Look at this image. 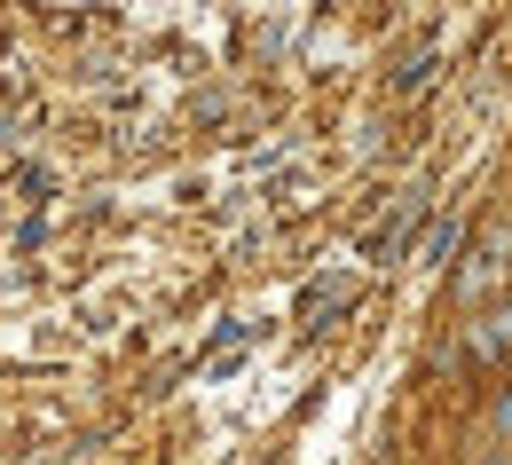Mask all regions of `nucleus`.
I'll use <instances>...</instances> for the list:
<instances>
[{
  "label": "nucleus",
  "mask_w": 512,
  "mask_h": 465,
  "mask_svg": "<svg viewBox=\"0 0 512 465\" xmlns=\"http://www.w3.org/2000/svg\"><path fill=\"white\" fill-rule=\"evenodd\" d=\"M465 347H473V355H489V363H497V355H512V308H489V316L465 332Z\"/></svg>",
  "instance_id": "1"
},
{
  "label": "nucleus",
  "mask_w": 512,
  "mask_h": 465,
  "mask_svg": "<svg viewBox=\"0 0 512 465\" xmlns=\"http://www.w3.org/2000/svg\"><path fill=\"white\" fill-rule=\"evenodd\" d=\"M497 276H505V229H497V237H489V245H481V261L465 268V300H481V292H489V284H497Z\"/></svg>",
  "instance_id": "2"
},
{
  "label": "nucleus",
  "mask_w": 512,
  "mask_h": 465,
  "mask_svg": "<svg viewBox=\"0 0 512 465\" xmlns=\"http://www.w3.org/2000/svg\"><path fill=\"white\" fill-rule=\"evenodd\" d=\"M489 434H505V442H512V395L489 402Z\"/></svg>",
  "instance_id": "3"
},
{
  "label": "nucleus",
  "mask_w": 512,
  "mask_h": 465,
  "mask_svg": "<svg viewBox=\"0 0 512 465\" xmlns=\"http://www.w3.org/2000/svg\"><path fill=\"white\" fill-rule=\"evenodd\" d=\"M481 465H512V458H481Z\"/></svg>",
  "instance_id": "4"
}]
</instances>
